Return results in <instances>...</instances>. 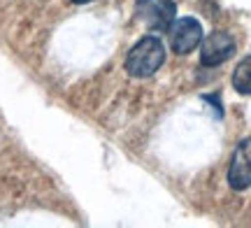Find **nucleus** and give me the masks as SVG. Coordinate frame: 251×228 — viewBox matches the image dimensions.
Segmentation results:
<instances>
[{"mask_svg":"<svg viewBox=\"0 0 251 228\" xmlns=\"http://www.w3.org/2000/svg\"><path fill=\"white\" fill-rule=\"evenodd\" d=\"M163 63H165V47L161 37L144 35L126 56V73L137 79H147L156 75V70H161Z\"/></svg>","mask_w":251,"mask_h":228,"instance_id":"nucleus-1","label":"nucleus"},{"mask_svg":"<svg viewBox=\"0 0 251 228\" xmlns=\"http://www.w3.org/2000/svg\"><path fill=\"white\" fill-rule=\"evenodd\" d=\"M135 14L151 30H170L177 19V5L172 0H140Z\"/></svg>","mask_w":251,"mask_h":228,"instance_id":"nucleus-2","label":"nucleus"},{"mask_svg":"<svg viewBox=\"0 0 251 228\" xmlns=\"http://www.w3.org/2000/svg\"><path fill=\"white\" fill-rule=\"evenodd\" d=\"M170 47L175 54L186 56L202 42V24L193 17H181L175 19V24L170 26Z\"/></svg>","mask_w":251,"mask_h":228,"instance_id":"nucleus-3","label":"nucleus"},{"mask_svg":"<svg viewBox=\"0 0 251 228\" xmlns=\"http://www.w3.org/2000/svg\"><path fill=\"white\" fill-rule=\"evenodd\" d=\"M235 54V40L226 30H214L200 42V63L205 68H216Z\"/></svg>","mask_w":251,"mask_h":228,"instance_id":"nucleus-4","label":"nucleus"},{"mask_svg":"<svg viewBox=\"0 0 251 228\" xmlns=\"http://www.w3.org/2000/svg\"><path fill=\"white\" fill-rule=\"evenodd\" d=\"M228 184L235 191H244L251 186V140H242L233 154L228 168Z\"/></svg>","mask_w":251,"mask_h":228,"instance_id":"nucleus-5","label":"nucleus"},{"mask_svg":"<svg viewBox=\"0 0 251 228\" xmlns=\"http://www.w3.org/2000/svg\"><path fill=\"white\" fill-rule=\"evenodd\" d=\"M233 89L242 96H251V56L242 58L233 73Z\"/></svg>","mask_w":251,"mask_h":228,"instance_id":"nucleus-6","label":"nucleus"},{"mask_svg":"<svg viewBox=\"0 0 251 228\" xmlns=\"http://www.w3.org/2000/svg\"><path fill=\"white\" fill-rule=\"evenodd\" d=\"M202 101H207V102H214V110H216V114L221 117L224 112H221V102H219V96H202Z\"/></svg>","mask_w":251,"mask_h":228,"instance_id":"nucleus-7","label":"nucleus"},{"mask_svg":"<svg viewBox=\"0 0 251 228\" xmlns=\"http://www.w3.org/2000/svg\"><path fill=\"white\" fill-rule=\"evenodd\" d=\"M72 2H77V5H84V2H93V0H72Z\"/></svg>","mask_w":251,"mask_h":228,"instance_id":"nucleus-8","label":"nucleus"}]
</instances>
